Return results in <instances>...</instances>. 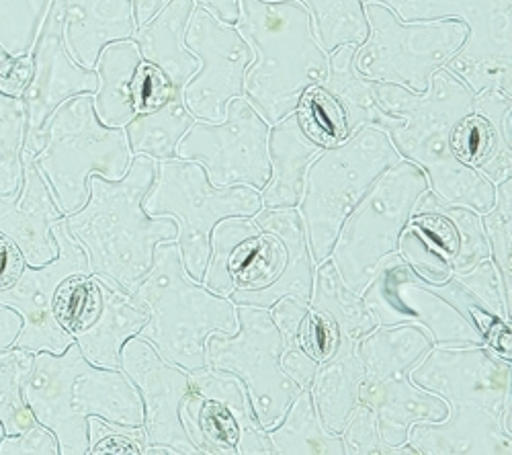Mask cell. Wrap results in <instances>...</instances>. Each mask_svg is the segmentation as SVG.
Here are the masks:
<instances>
[{"mask_svg":"<svg viewBox=\"0 0 512 455\" xmlns=\"http://www.w3.org/2000/svg\"><path fill=\"white\" fill-rule=\"evenodd\" d=\"M408 376L449 406L443 421L410 427L408 445L418 455H510L512 437L502 429L510 361L486 345L433 347Z\"/></svg>","mask_w":512,"mask_h":455,"instance_id":"1","label":"cell"},{"mask_svg":"<svg viewBox=\"0 0 512 455\" xmlns=\"http://www.w3.org/2000/svg\"><path fill=\"white\" fill-rule=\"evenodd\" d=\"M154 179L156 160L136 154L119 181L91 175L87 203L64 218L87 253L91 275L125 294H132L150 269L154 248L179 234L173 218H150L142 208Z\"/></svg>","mask_w":512,"mask_h":455,"instance_id":"2","label":"cell"},{"mask_svg":"<svg viewBox=\"0 0 512 455\" xmlns=\"http://www.w3.org/2000/svg\"><path fill=\"white\" fill-rule=\"evenodd\" d=\"M375 99L390 115L402 117L404 126L390 140L404 160L414 162L429 179V189L445 203L484 214L492 208L496 185L476 169L465 167L451 152V130L474 111V93L445 66L431 76L424 93L375 82Z\"/></svg>","mask_w":512,"mask_h":455,"instance_id":"3","label":"cell"},{"mask_svg":"<svg viewBox=\"0 0 512 455\" xmlns=\"http://www.w3.org/2000/svg\"><path fill=\"white\" fill-rule=\"evenodd\" d=\"M23 396L39 425L50 429L60 455L89 453V417L142 427L138 388L121 369L97 367L72 343L64 353L37 351L23 384Z\"/></svg>","mask_w":512,"mask_h":455,"instance_id":"4","label":"cell"},{"mask_svg":"<svg viewBox=\"0 0 512 455\" xmlns=\"http://www.w3.org/2000/svg\"><path fill=\"white\" fill-rule=\"evenodd\" d=\"M236 29L254 52L242 97L273 126L291 115L302 95L324 82L328 54L302 0H238Z\"/></svg>","mask_w":512,"mask_h":455,"instance_id":"5","label":"cell"},{"mask_svg":"<svg viewBox=\"0 0 512 455\" xmlns=\"http://www.w3.org/2000/svg\"><path fill=\"white\" fill-rule=\"evenodd\" d=\"M130 296L150 314L138 337L189 374L207 367L209 335L238 328L236 304L189 277L175 240L154 248L152 265Z\"/></svg>","mask_w":512,"mask_h":455,"instance_id":"6","label":"cell"},{"mask_svg":"<svg viewBox=\"0 0 512 455\" xmlns=\"http://www.w3.org/2000/svg\"><path fill=\"white\" fill-rule=\"evenodd\" d=\"M377 326L418 324L435 347L486 345L504 322L492 316L457 279L426 281L394 253L361 294Z\"/></svg>","mask_w":512,"mask_h":455,"instance_id":"7","label":"cell"},{"mask_svg":"<svg viewBox=\"0 0 512 455\" xmlns=\"http://www.w3.org/2000/svg\"><path fill=\"white\" fill-rule=\"evenodd\" d=\"M41 136L44 144L31 160L66 216L87 203L91 175L119 181L130 171L134 154L125 132L97 117L91 93L64 101Z\"/></svg>","mask_w":512,"mask_h":455,"instance_id":"8","label":"cell"},{"mask_svg":"<svg viewBox=\"0 0 512 455\" xmlns=\"http://www.w3.org/2000/svg\"><path fill=\"white\" fill-rule=\"evenodd\" d=\"M400 158L386 132L363 126L310 162L297 212L304 220L314 265L330 257L338 230L359 199Z\"/></svg>","mask_w":512,"mask_h":455,"instance_id":"9","label":"cell"},{"mask_svg":"<svg viewBox=\"0 0 512 455\" xmlns=\"http://www.w3.org/2000/svg\"><path fill=\"white\" fill-rule=\"evenodd\" d=\"M150 218L168 216L179 226L177 246L191 279L203 281L211 232L226 218H252L263 210L261 191L252 187H216L197 160L168 158L156 162V179L142 201Z\"/></svg>","mask_w":512,"mask_h":455,"instance_id":"10","label":"cell"},{"mask_svg":"<svg viewBox=\"0 0 512 455\" xmlns=\"http://www.w3.org/2000/svg\"><path fill=\"white\" fill-rule=\"evenodd\" d=\"M426 191L424 171L400 158L371 183L340 226L328 259L355 294L361 296L381 263L398 253L400 236Z\"/></svg>","mask_w":512,"mask_h":455,"instance_id":"11","label":"cell"},{"mask_svg":"<svg viewBox=\"0 0 512 455\" xmlns=\"http://www.w3.org/2000/svg\"><path fill=\"white\" fill-rule=\"evenodd\" d=\"M367 37L355 48V70L373 80L424 93L431 76L463 46L467 25L459 19L402 21L390 7L365 3Z\"/></svg>","mask_w":512,"mask_h":455,"instance_id":"12","label":"cell"},{"mask_svg":"<svg viewBox=\"0 0 512 455\" xmlns=\"http://www.w3.org/2000/svg\"><path fill=\"white\" fill-rule=\"evenodd\" d=\"M390 7L402 21L459 19L467 37L445 64L474 95L498 89L512 95V0H365Z\"/></svg>","mask_w":512,"mask_h":455,"instance_id":"13","label":"cell"},{"mask_svg":"<svg viewBox=\"0 0 512 455\" xmlns=\"http://www.w3.org/2000/svg\"><path fill=\"white\" fill-rule=\"evenodd\" d=\"M236 316V333L207 337V365L242 382L256 423L269 431L302 390L281 367L285 345L269 308L236 306Z\"/></svg>","mask_w":512,"mask_h":455,"instance_id":"14","label":"cell"},{"mask_svg":"<svg viewBox=\"0 0 512 455\" xmlns=\"http://www.w3.org/2000/svg\"><path fill=\"white\" fill-rule=\"evenodd\" d=\"M269 123L244 97L226 105L218 123L195 119L177 146V158L203 164L216 187H252L261 191L271 177Z\"/></svg>","mask_w":512,"mask_h":455,"instance_id":"15","label":"cell"},{"mask_svg":"<svg viewBox=\"0 0 512 455\" xmlns=\"http://www.w3.org/2000/svg\"><path fill=\"white\" fill-rule=\"evenodd\" d=\"M183 427L203 455H273L269 433L256 423L242 382L222 369L189 374Z\"/></svg>","mask_w":512,"mask_h":455,"instance_id":"16","label":"cell"},{"mask_svg":"<svg viewBox=\"0 0 512 455\" xmlns=\"http://www.w3.org/2000/svg\"><path fill=\"white\" fill-rule=\"evenodd\" d=\"M185 46L199 60V70L185 85L183 101L195 119L218 123L226 117L228 101L242 97L254 52L236 25L222 23L201 7L191 13Z\"/></svg>","mask_w":512,"mask_h":455,"instance_id":"17","label":"cell"},{"mask_svg":"<svg viewBox=\"0 0 512 455\" xmlns=\"http://www.w3.org/2000/svg\"><path fill=\"white\" fill-rule=\"evenodd\" d=\"M52 234L58 257L41 267L27 265L15 285L0 292V306L13 308L21 320V333L11 347L27 351L64 353L74 339L58 324L54 300L58 287L70 275H89V259L80 242L68 232L64 220L56 222Z\"/></svg>","mask_w":512,"mask_h":455,"instance_id":"18","label":"cell"},{"mask_svg":"<svg viewBox=\"0 0 512 455\" xmlns=\"http://www.w3.org/2000/svg\"><path fill=\"white\" fill-rule=\"evenodd\" d=\"M31 76L21 93L25 109V148L23 154L35 156L44 144L48 119L70 97L95 93L99 78L93 68L78 64L64 41V0H52L48 17L29 52Z\"/></svg>","mask_w":512,"mask_h":455,"instance_id":"19","label":"cell"},{"mask_svg":"<svg viewBox=\"0 0 512 455\" xmlns=\"http://www.w3.org/2000/svg\"><path fill=\"white\" fill-rule=\"evenodd\" d=\"M119 369L138 388L144 406L146 447L168 445L179 455L199 453L181 419V408L189 394V371L162 359L140 337H132L121 347Z\"/></svg>","mask_w":512,"mask_h":455,"instance_id":"20","label":"cell"},{"mask_svg":"<svg viewBox=\"0 0 512 455\" xmlns=\"http://www.w3.org/2000/svg\"><path fill=\"white\" fill-rule=\"evenodd\" d=\"M287 251L283 242L252 218H226L216 224L209 242L203 285L230 298L234 292H259L283 271Z\"/></svg>","mask_w":512,"mask_h":455,"instance_id":"21","label":"cell"},{"mask_svg":"<svg viewBox=\"0 0 512 455\" xmlns=\"http://www.w3.org/2000/svg\"><path fill=\"white\" fill-rule=\"evenodd\" d=\"M512 95L484 89L474 97V111L451 130V152L492 185L512 175Z\"/></svg>","mask_w":512,"mask_h":455,"instance_id":"22","label":"cell"},{"mask_svg":"<svg viewBox=\"0 0 512 455\" xmlns=\"http://www.w3.org/2000/svg\"><path fill=\"white\" fill-rule=\"evenodd\" d=\"M64 218L66 214L60 210L46 179L37 171L31 156L23 154V183L19 191L0 197V234L17 244L27 265L41 267L58 257L52 228Z\"/></svg>","mask_w":512,"mask_h":455,"instance_id":"23","label":"cell"},{"mask_svg":"<svg viewBox=\"0 0 512 455\" xmlns=\"http://www.w3.org/2000/svg\"><path fill=\"white\" fill-rule=\"evenodd\" d=\"M252 220L263 230L275 234L287 251V261L281 275L265 289L259 292H234L230 300L236 306H256V308H271L279 298H295L304 304H310L314 273L316 265L312 261L304 220L297 212L291 210H267L263 208L259 214H254Z\"/></svg>","mask_w":512,"mask_h":455,"instance_id":"24","label":"cell"},{"mask_svg":"<svg viewBox=\"0 0 512 455\" xmlns=\"http://www.w3.org/2000/svg\"><path fill=\"white\" fill-rule=\"evenodd\" d=\"M410 224L449 261L453 275L465 273L480 261L490 259L480 214L463 205L445 203L431 189L418 199Z\"/></svg>","mask_w":512,"mask_h":455,"instance_id":"25","label":"cell"},{"mask_svg":"<svg viewBox=\"0 0 512 455\" xmlns=\"http://www.w3.org/2000/svg\"><path fill=\"white\" fill-rule=\"evenodd\" d=\"M359 400L373 410L379 437L390 447L406 445L414 423H439L449 415L447 402L418 388L408 374L392 376L379 384L363 380Z\"/></svg>","mask_w":512,"mask_h":455,"instance_id":"26","label":"cell"},{"mask_svg":"<svg viewBox=\"0 0 512 455\" xmlns=\"http://www.w3.org/2000/svg\"><path fill=\"white\" fill-rule=\"evenodd\" d=\"M193 9V0H168L150 21L138 25L132 35L142 60L164 74L175 97H183L185 85L199 70V60L185 46V31Z\"/></svg>","mask_w":512,"mask_h":455,"instance_id":"27","label":"cell"},{"mask_svg":"<svg viewBox=\"0 0 512 455\" xmlns=\"http://www.w3.org/2000/svg\"><path fill=\"white\" fill-rule=\"evenodd\" d=\"M134 0H64V41L72 58L93 68L101 50L136 31Z\"/></svg>","mask_w":512,"mask_h":455,"instance_id":"28","label":"cell"},{"mask_svg":"<svg viewBox=\"0 0 512 455\" xmlns=\"http://www.w3.org/2000/svg\"><path fill=\"white\" fill-rule=\"evenodd\" d=\"M322 152L302 130L295 111L269 130V162L271 177L261 189L263 208L291 210L297 208L304 195V183L310 162Z\"/></svg>","mask_w":512,"mask_h":455,"instance_id":"29","label":"cell"},{"mask_svg":"<svg viewBox=\"0 0 512 455\" xmlns=\"http://www.w3.org/2000/svg\"><path fill=\"white\" fill-rule=\"evenodd\" d=\"M150 314L130 294L101 281V308L95 320L74 335L84 359L97 367L119 369V355L125 341L138 337Z\"/></svg>","mask_w":512,"mask_h":455,"instance_id":"30","label":"cell"},{"mask_svg":"<svg viewBox=\"0 0 512 455\" xmlns=\"http://www.w3.org/2000/svg\"><path fill=\"white\" fill-rule=\"evenodd\" d=\"M363 380L365 369L355 353V343L340 335L334 353L324 363H318L310 386L320 421L328 431L340 433L345 429L355 408L361 404L359 390Z\"/></svg>","mask_w":512,"mask_h":455,"instance_id":"31","label":"cell"},{"mask_svg":"<svg viewBox=\"0 0 512 455\" xmlns=\"http://www.w3.org/2000/svg\"><path fill=\"white\" fill-rule=\"evenodd\" d=\"M355 46H340L328 54V74L320 85L345 111L349 134L363 126H373L388 136L404 126V119L390 115L375 99V82L361 76L353 64Z\"/></svg>","mask_w":512,"mask_h":455,"instance_id":"32","label":"cell"},{"mask_svg":"<svg viewBox=\"0 0 512 455\" xmlns=\"http://www.w3.org/2000/svg\"><path fill=\"white\" fill-rule=\"evenodd\" d=\"M140 64L142 56L132 39L113 41L101 50L93 66L99 78L93 105L105 126L125 128L136 117L134 82Z\"/></svg>","mask_w":512,"mask_h":455,"instance_id":"33","label":"cell"},{"mask_svg":"<svg viewBox=\"0 0 512 455\" xmlns=\"http://www.w3.org/2000/svg\"><path fill=\"white\" fill-rule=\"evenodd\" d=\"M435 347L431 335L418 324L375 326L355 341V353L365 369V382L379 384L410 369Z\"/></svg>","mask_w":512,"mask_h":455,"instance_id":"34","label":"cell"},{"mask_svg":"<svg viewBox=\"0 0 512 455\" xmlns=\"http://www.w3.org/2000/svg\"><path fill=\"white\" fill-rule=\"evenodd\" d=\"M267 433L277 455H345L343 437L322 425L310 390L297 394L283 419Z\"/></svg>","mask_w":512,"mask_h":455,"instance_id":"35","label":"cell"},{"mask_svg":"<svg viewBox=\"0 0 512 455\" xmlns=\"http://www.w3.org/2000/svg\"><path fill=\"white\" fill-rule=\"evenodd\" d=\"M195 123L183 97H170L160 107L136 113L123 128L132 154L152 160H168L177 156V146Z\"/></svg>","mask_w":512,"mask_h":455,"instance_id":"36","label":"cell"},{"mask_svg":"<svg viewBox=\"0 0 512 455\" xmlns=\"http://www.w3.org/2000/svg\"><path fill=\"white\" fill-rule=\"evenodd\" d=\"M310 308L326 314L338 333L353 343L377 326L363 298L343 281L332 259L316 265Z\"/></svg>","mask_w":512,"mask_h":455,"instance_id":"37","label":"cell"},{"mask_svg":"<svg viewBox=\"0 0 512 455\" xmlns=\"http://www.w3.org/2000/svg\"><path fill=\"white\" fill-rule=\"evenodd\" d=\"M326 54L340 46H361L367 37L365 0H302Z\"/></svg>","mask_w":512,"mask_h":455,"instance_id":"38","label":"cell"},{"mask_svg":"<svg viewBox=\"0 0 512 455\" xmlns=\"http://www.w3.org/2000/svg\"><path fill=\"white\" fill-rule=\"evenodd\" d=\"M31 365L33 351L19 347L0 349V425L5 435H19L37 425L23 396Z\"/></svg>","mask_w":512,"mask_h":455,"instance_id":"39","label":"cell"},{"mask_svg":"<svg viewBox=\"0 0 512 455\" xmlns=\"http://www.w3.org/2000/svg\"><path fill=\"white\" fill-rule=\"evenodd\" d=\"M23 148V101L0 91V197L15 195L23 183Z\"/></svg>","mask_w":512,"mask_h":455,"instance_id":"40","label":"cell"},{"mask_svg":"<svg viewBox=\"0 0 512 455\" xmlns=\"http://www.w3.org/2000/svg\"><path fill=\"white\" fill-rule=\"evenodd\" d=\"M295 115L304 134L322 150L340 144L349 136L343 107L322 85H314L302 95Z\"/></svg>","mask_w":512,"mask_h":455,"instance_id":"41","label":"cell"},{"mask_svg":"<svg viewBox=\"0 0 512 455\" xmlns=\"http://www.w3.org/2000/svg\"><path fill=\"white\" fill-rule=\"evenodd\" d=\"M482 230L490 246V259L502 277L504 298L510 304L512 298V179H504L496 185V197L492 208L480 214Z\"/></svg>","mask_w":512,"mask_h":455,"instance_id":"42","label":"cell"},{"mask_svg":"<svg viewBox=\"0 0 512 455\" xmlns=\"http://www.w3.org/2000/svg\"><path fill=\"white\" fill-rule=\"evenodd\" d=\"M52 0H0V48L11 58L27 56Z\"/></svg>","mask_w":512,"mask_h":455,"instance_id":"43","label":"cell"},{"mask_svg":"<svg viewBox=\"0 0 512 455\" xmlns=\"http://www.w3.org/2000/svg\"><path fill=\"white\" fill-rule=\"evenodd\" d=\"M101 308V279L95 275H70L62 281L54 300L58 324L70 337L87 328Z\"/></svg>","mask_w":512,"mask_h":455,"instance_id":"44","label":"cell"},{"mask_svg":"<svg viewBox=\"0 0 512 455\" xmlns=\"http://www.w3.org/2000/svg\"><path fill=\"white\" fill-rule=\"evenodd\" d=\"M398 255L406 261V265L426 281L443 283L453 277V269L449 261L437 251V248L426 240V236L408 222L400 236Z\"/></svg>","mask_w":512,"mask_h":455,"instance_id":"45","label":"cell"},{"mask_svg":"<svg viewBox=\"0 0 512 455\" xmlns=\"http://www.w3.org/2000/svg\"><path fill=\"white\" fill-rule=\"evenodd\" d=\"M340 437H343L347 455H404V453L418 455L414 447L408 443L402 447H390L383 443L375 425L373 410L363 404L355 408L345 429L340 431Z\"/></svg>","mask_w":512,"mask_h":455,"instance_id":"46","label":"cell"},{"mask_svg":"<svg viewBox=\"0 0 512 455\" xmlns=\"http://www.w3.org/2000/svg\"><path fill=\"white\" fill-rule=\"evenodd\" d=\"M453 279H457L492 316L510 322V304L504 298L502 277L492 259L480 261L465 273H455Z\"/></svg>","mask_w":512,"mask_h":455,"instance_id":"47","label":"cell"},{"mask_svg":"<svg viewBox=\"0 0 512 455\" xmlns=\"http://www.w3.org/2000/svg\"><path fill=\"white\" fill-rule=\"evenodd\" d=\"M89 453L144 455L146 437L142 427H123L99 417H89Z\"/></svg>","mask_w":512,"mask_h":455,"instance_id":"48","label":"cell"},{"mask_svg":"<svg viewBox=\"0 0 512 455\" xmlns=\"http://www.w3.org/2000/svg\"><path fill=\"white\" fill-rule=\"evenodd\" d=\"M338 341L340 333L334 322L326 314L308 308L302 326L297 330V347L304 349L316 363H324L338 347Z\"/></svg>","mask_w":512,"mask_h":455,"instance_id":"49","label":"cell"},{"mask_svg":"<svg viewBox=\"0 0 512 455\" xmlns=\"http://www.w3.org/2000/svg\"><path fill=\"white\" fill-rule=\"evenodd\" d=\"M0 455H60V447L56 435L37 423L25 433L3 435Z\"/></svg>","mask_w":512,"mask_h":455,"instance_id":"50","label":"cell"},{"mask_svg":"<svg viewBox=\"0 0 512 455\" xmlns=\"http://www.w3.org/2000/svg\"><path fill=\"white\" fill-rule=\"evenodd\" d=\"M170 97H175V95L170 93V87H168L164 74L156 66L142 60L138 74H136V82H134L136 111L142 113V111L156 109Z\"/></svg>","mask_w":512,"mask_h":455,"instance_id":"51","label":"cell"},{"mask_svg":"<svg viewBox=\"0 0 512 455\" xmlns=\"http://www.w3.org/2000/svg\"><path fill=\"white\" fill-rule=\"evenodd\" d=\"M281 367L285 374L300 386V390H310L312 380L316 376L318 363L300 347L285 349L281 355Z\"/></svg>","mask_w":512,"mask_h":455,"instance_id":"52","label":"cell"},{"mask_svg":"<svg viewBox=\"0 0 512 455\" xmlns=\"http://www.w3.org/2000/svg\"><path fill=\"white\" fill-rule=\"evenodd\" d=\"M25 267L27 261L21 255L17 244L5 234H0V292L15 285Z\"/></svg>","mask_w":512,"mask_h":455,"instance_id":"53","label":"cell"},{"mask_svg":"<svg viewBox=\"0 0 512 455\" xmlns=\"http://www.w3.org/2000/svg\"><path fill=\"white\" fill-rule=\"evenodd\" d=\"M195 7H201L209 11L213 17L220 19L222 23L236 25L240 17V5L238 0H193Z\"/></svg>","mask_w":512,"mask_h":455,"instance_id":"54","label":"cell"},{"mask_svg":"<svg viewBox=\"0 0 512 455\" xmlns=\"http://www.w3.org/2000/svg\"><path fill=\"white\" fill-rule=\"evenodd\" d=\"M21 326L23 320L13 308L0 306V349H7L15 343L21 333Z\"/></svg>","mask_w":512,"mask_h":455,"instance_id":"55","label":"cell"},{"mask_svg":"<svg viewBox=\"0 0 512 455\" xmlns=\"http://www.w3.org/2000/svg\"><path fill=\"white\" fill-rule=\"evenodd\" d=\"M168 0H134V11H136V25H144L150 21Z\"/></svg>","mask_w":512,"mask_h":455,"instance_id":"56","label":"cell"},{"mask_svg":"<svg viewBox=\"0 0 512 455\" xmlns=\"http://www.w3.org/2000/svg\"><path fill=\"white\" fill-rule=\"evenodd\" d=\"M15 60H17V58H11L3 48H0V80L9 76V72H11L13 66H15Z\"/></svg>","mask_w":512,"mask_h":455,"instance_id":"57","label":"cell"},{"mask_svg":"<svg viewBox=\"0 0 512 455\" xmlns=\"http://www.w3.org/2000/svg\"><path fill=\"white\" fill-rule=\"evenodd\" d=\"M144 455H179V451L168 445H150L144 449Z\"/></svg>","mask_w":512,"mask_h":455,"instance_id":"58","label":"cell"},{"mask_svg":"<svg viewBox=\"0 0 512 455\" xmlns=\"http://www.w3.org/2000/svg\"><path fill=\"white\" fill-rule=\"evenodd\" d=\"M3 435H5V429H3V425H0V439H3Z\"/></svg>","mask_w":512,"mask_h":455,"instance_id":"59","label":"cell"}]
</instances>
